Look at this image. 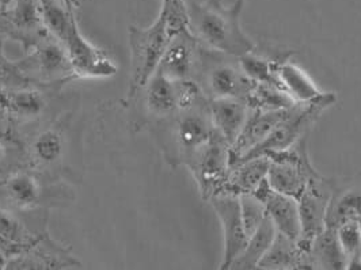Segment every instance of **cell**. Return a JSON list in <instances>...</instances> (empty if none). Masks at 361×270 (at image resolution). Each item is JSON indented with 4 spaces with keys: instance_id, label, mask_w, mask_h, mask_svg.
<instances>
[{
    "instance_id": "obj_12",
    "label": "cell",
    "mask_w": 361,
    "mask_h": 270,
    "mask_svg": "<svg viewBox=\"0 0 361 270\" xmlns=\"http://www.w3.org/2000/svg\"><path fill=\"white\" fill-rule=\"evenodd\" d=\"M330 196V178L318 174L310 180L303 195L298 198L300 216V236L298 239V245L305 252H307L312 240L326 228V215Z\"/></svg>"
},
{
    "instance_id": "obj_3",
    "label": "cell",
    "mask_w": 361,
    "mask_h": 270,
    "mask_svg": "<svg viewBox=\"0 0 361 270\" xmlns=\"http://www.w3.org/2000/svg\"><path fill=\"white\" fill-rule=\"evenodd\" d=\"M129 48H130V80L126 101H133L143 90L151 76L157 73L163 54L173 39L161 16L149 27L129 26Z\"/></svg>"
},
{
    "instance_id": "obj_34",
    "label": "cell",
    "mask_w": 361,
    "mask_h": 270,
    "mask_svg": "<svg viewBox=\"0 0 361 270\" xmlns=\"http://www.w3.org/2000/svg\"><path fill=\"white\" fill-rule=\"evenodd\" d=\"M240 209L246 233L250 236L267 217V211L264 202L254 195H242L239 196Z\"/></svg>"
},
{
    "instance_id": "obj_19",
    "label": "cell",
    "mask_w": 361,
    "mask_h": 270,
    "mask_svg": "<svg viewBox=\"0 0 361 270\" xmlns=\"http://www.w3.org/2000/svg\"><path fill=\"white\" fill-rule=\"evenodd\" d=\"M255 197L259 198L269 217L274 224L276 230L281 234L298 240L300 236V216H299V204L296 198L273 190L267 180L258 188L254 193Z\"/></svg>"
},
{
    "instance_id": "obj_4",
    "label": "cell",
    "mask_w": 361,
    "mask_h": 270,
    "mask_svg": "<svg viewBox=\"0 0 361 270\" xmlns=\"http://www.w3.org/2000/svg\"><path fill=\"white\" fill-rule=\"evenodd\" d=\"M196 83L208 99H245L255 82L243 71L239 59L202 45Z\"/></svg>"
},
{
    "instance_id": "obj_37",
    "label": "cell",
    "mask_w": 361,
    "mask_h": 270,
    "mask_svg": "<svg viewBox=\"0 0 361 270\" xmlns=\"http://www.w3.org/2000/svg\"><path fill=\"white\" fill-rule=\"evenodd\" d=\"M71 11H75L76 13V8H78V6H79V0H61Z\"/></svg>"
},
{
    "instance_id": "obj_6",
    "label": "cell",
    "mask_w": 361,
    "mask_h": 270,
    "mask_svg": "<svg viewBox=\"0 0 361 270\" xmlns=\"http://www.w3.org/2000/svg\"><path fill=\"white\" fill-rule=\"evenodd\" d=\"M336 101L337 95L334 92H324L322 95L310 102L292 105L287 110L286 116L281 118V121L271 130L268 139L242 161L255 158L271 151L287 149L298 143L300 139L307 137L310 130L318 123L326 110L336 104Z\"/></svg>"
},
{
    "instance_id": "obj_2",
    "label": "cell",
    "mask_w": 361,
    "mask_h": 270,
    "mask_svg": "<svg viewBox=\"0 0 361 270\" xmlns=\"http://www.w3.org/2000/svg\"><path fill=\"white\" fill-rule=\"evenodd\" d=\"M245 0H235L230 7L221 0H207L189 6L190 29L200 42L217 52L242 57L255 49L253 41L240 23Z\"/></svg>"
},
{
    "instance_id": "obj_27",
    "label": "cell",
    "mask_w": 361,
    "mask_h": 270,
    "mask_svg": "<svg viewBox=\"0 0 361 270\" xmlns=\"http://www.w3.org/2000/svg\"><path fill=\"white\" fill-rule=\"evenodd\" d=\"M7 25L13 27L19 37H33L37 41L48 35L44 27L39 0H17L7 10Z\"/></svg>"
},
{
    "instance_id": "obj_24",
    "label": "cell",
    "mask_w": 361,
    "mask_h": 270,
    "mask_svg": "<svg viewBox=\"0 0 361 270\" xmlns=\"http://www.w3.org/2000/svg\"><path fill=\"white\" fill-rule=\"evenodd\" d=\"M292 52L286 54L277 66V76L281 87L293 99L295 104L310 102L325 91L321 90L303 68L290 60Z\"/></svg>"
},
{
    "instance_id": "obj_28",
    "label": "cell",
    "mask_w": 361,
    "mask_h": 270,
    "mask_svg": "<svg viewBox=\"0 0 361 270\" xmlns=\"http://www.w3.org/2000/svg\"><path fill=\"white\" fill-rule=\"evenodd\" d=\"M277 234V230L271 219L267 216L253 234L249 236V240L245 249L234 259L228 269L250 270L257 269L259 261L271 247V242Z\"/></svg>"
},
{
    "instance_id": "obj_13",
    "label": "cell",
    "mask_w": 361,
    "mask_h": 270,
    "mask_svg": "<svg viewBox=\"0 0 361 270\" xmlns=\"http://www.w3.org/2000/svg\"><path fill=\"white\" fill-rule=\"evenodd\" d=\"M207 202H209L216 212L223 228L224 252L220 269H228L249 240V235L243 223L239 196L223 192L209 198Z\"/></svg>"
},
{
    "instance_id": "obj_38",
    "label": "cell",
    "mask_w": 361,
    "mask_h": 270,
    "mask_svg": "<svg viewBox=\"0 0 361 270\" xmlns=\"http://www.w3.org/2000/svg\"><path fill=\"white\" fill-rule=\"evenodd\" d=\"M17 0H0V6L3 10H7L13 3H16Z\"/></svg>"
},
{
    "instance_id": "obj_9",
    "label": "cell",
    "mask_w": 361,
    "mask_h": 270,
    "mask_svg": "<svg viewBox=\"0 0 361 270\" xmlns=\"http://www.w3.org/2000/svg\"><path fill=\"white\" fill-rule=\"evenodd\" d=\"M197 183L204 201L223 192L231 168V145L215 130L211 140L202 145L186 164Z\"/></svg>"
},
{
    "instance_id": "obj_22",
    "label": "cell",
    "mask_w": 361,
    "mask_h": 270,
    "mask_svg": "<svg viewBox=\"0 0 361 270\" xmlns=\"http://www.w3.org/2000/svg\"><path fill=\"white\" fill-rule=\"evenodd\" d=\"M42 234L32 230L18 214L0 205V254L8 259L19 255L29 250Z\"/></svg>"
},
{
    "instance_id": "obj_21",
    "label": "cell",
    "mask_w": 361,
    "mask_h": 270,
    "mask_svg": "<svg viewBox=\"0 0 361 270\" xmlns=\"http://www.w3.org/2000/svg\"><path fill=\"white\" fill-rule=\"evenodd\" d=\"M250 106L245 99L220 98L209 99V114L214 128L231 145L247 121Z\"/></svg>"
},
{
    "instance_id": "obj_18",
    "label": "cell",
    "mask_w": 361,
    "mask_h": 270,
    "mask_svg": "<svg viewBox=\"0 0 361 270\" xmlns=\"http://www.w3.org/2000/svg\"><path fill=\"white\" fill-rule=\"evenodd\" d=\"M287 110L288 108L281 110L250 109L246 124L231 145V166L249 157L255 148L262 145L286 116Z\"/></svg>"
},
{
    "instance_id": "obj_26",
    "label": "cell",
    "mask_w": 361,
    "mask_h": 270,
    "mask_svg": "<svg viewBox=\"0 0 361 270\" xmlns=\"http://www.w3.org/2000/svg\"><path fill=\"white\" fill-rule=\"evenodd\" d=\"M257 269H305V254L298 240L277 231L269 250L262 257Z\"/></svg>"
},
{
    "instance_id": "obj_36",
    "label": "cell",
    "mask_w": 361,
    "mask_h": 270,
    "mask_svg": "<svg viewBox=\"0 0 361 270\" xmlns=\"http://www.w3.org/2000/svg\"><path fill=\"white\" fill-rule=\"evenodd\" d=\"M13 143V140H0V178L7 176L10 170H7L8 164V145Z\"/></svg>"
},
{
    "instance_id": "obj_8",
    "label": "cell",
    "mask_w": 361,
    "mask_h": 270,
    "mask_svg": "<svg viewBox=\"0 0 361 270\" xmlns=\"http://www.w3.org/2000/svg\"><path fill=\"white\" fill-rule=\"evenodd\" d=\"M140 94H143L145 113L151 123L167 118L207 98L195 80H171L159 71L151 76Z\"/></svg>"
},
{
    "instance_id": "obj_35",
    "label": "cell",
    "mask_w": 361,
    "mask_h": 270,
    "mask_svg": "<svg viewBox=\"0 0 361 270\" xmlns=\"http://www.w3.org/2000/svg\"><path fill=\"white\" fill-rule=\"evenodd\" d=\"M16 124L0 102V140H13Z\"/></svg>"
},
{
    "instance_id": "obj_23",
    "label": "cell",
    "mask_w": 361,
    "mask_h": 270,
    "mask_svg": "<svg viewBox=\"0 0 361 270\" xmlns=\"http://www.w3.org/2000/svg\"><path fill=\"white\" fill-rule=\"evenodd\" d=\"M269 170V157L259 155L231 166L223 192L236 196L254 195L267 180ZM221 192V193H223Z\"/></svg>"
},
{
    "instance_id": "obj_7",
    "label": "cell",
    "mask_w": 361,
    "mask_h": 270,
    "mask_svg": "<svg viewBox=\"0 0 361 270\" xmlns=\"http://www.w3.org/2000/svg\"><path fill=\"white\" fill-rule=\"evenodd\" d=\"M269 157L268 182L271 189L298 198L303 195L310 180L319 173L314 168L308 157L307 137L281 151H271Z\"/></svg>"
},
{
    "instance_id": "obj_1",
    "label": "cell",
    "mask_w": 361,
    "mask_h": 270,
    "mask_svg": "<svg viewBox=\"0 0 361 270\" xmlns=\"http://www.w3.org/2000/svg\"><path fill=\"white\" fill-rule=\"evenodd\" d=\"M151 125L164 161L173 168L186 166L215 133L208 98Z\"/></svg>"
},
{
    "instance_id": "obj_29",
    "label": "cell",
    "mask_w": 361,
    "mask_h": 270,
    "mask_svg": "<svg viewBox=\"0 0 361 270\" xmlns=\"http://www.w3.org/2000/svg\"><path fill=\"white\" fill-rule=\"evenodd\" d=\"M42 23L47 32L66 42L76 20V13L71 11L61 0H39Z\"/></svg>"
},
{
    "instance_id": "obj_10",
    "label": "cell",
    "mask_w": 361,
    "mask_h": 270,
    "mask_svg": "<svg viewBox=\"0 0 361 270\" xmlns=\"http://www.w3.org/2000/svg\"><path fill=\"white\" fill-rule=\"evenodd\" d=\"M32 52L17 66L29 80L44 85L63 83L76 79L63 42L49 33L32 45Z\"/></svg>"
},
{
    "instance_id": "obj_14",
    "label": "cell",
    "mask_w": 361,
    "mask_h": 270,
    "mask_svg": "<svg viewBox=\"0 0 361 270\" xmlns=\"http://www.w3.org/2000/svg\"><path fill=\"white\" fill-rule=\"evenodd\" d=\"M75 78L102 79L116 75L118 68L108 54L97 48L80 33L78 22L64 42Z\"/></svg>"
},
{
    "instance_id": "obj_25",
    "label": "cell",
    "mask_w": 361,
    "mask_h": 270,
    "mask_svg": "<svg viewBox=\"0 0 361 270\" xmlns=\"http://www.w3.org/2000/svg\"><path fill=\"white\" fill-rule=\"evenodd\" d=\"M308 269H346V258L343 254L337 230L326 227L318 235L307 250Z\"/></svg>"
},
{
    "instance_id": "obj_31",
    "label": "cell",
    "mask_w": 361,
    "mask_h": 270,
    "mask_svg": "<svg viewBox=\"0 0 361 270\" xmlns=\"http://www.w3.org/2000/svg\"><path fill=\"white\" fill-rule=\"evenodd\" d=\"M246 102L250 109L258 110H281L295 105L293 99L280 86L269 83H255Z\"/></svg>"
},
{
    "instance_id": "obj_11",
    "label": "cell",
    "mask_w": 361,
    "mask_h": 270,
    "mask_svg": "<svg viewBox=\"0 0 361 270\" xmlns=\"http://www.w3.org/2000/svg\"><path fill=\"white\" fill-rule=\"evenodd\" d=\"M70 125L71 114L66 113L37 132L26 149L30 168L54 178V168L61 167L70 152Z\"/></svg>"
},
{
    "instance_id": "obj_20",
    "label": "cell",
    "mask_w": 361,
    "mask_h": 270,
    "mask_svg": "<svg viewBox=\"0 0 361 270\" xmlns=\"http://www.w3.org/2000/svg\"><path fill=\"white\" fill-rule=\"evenodd\" d=\"M0 102L16 125L36 121L48 108L47 94L30 85L0 91Z\"/></svg>"
},
{
    "instance_id": "obj_15",
    "label": "cell",
    "mask_w": 361,
    "mask_h": 270,
    "mask_svg": "<svg viewBox=\"0 0 361 270\" xmlns=\"http://www.w3.org/2000/svg\"><path fill=\"white\" fill-rule=\"evenodd\" d=\"M82 264L70 249L54 242L44 233L36 243L25 252L8 259L7 269H73Z\"/></svg>"
},
{
    "instance_id": "obj_17",
    "label": "cell",
    "mask_w": 361,
    "mask_h": 270,
    "mask_svg": "<svg viewBox=\"0 0 361 270\" xmlns=\"http://www.w3.org/2000/svg\"><path fill=\"white\" fill-rule=\"evenodd\" d=\"M331 196L327 207L326 227L338 228L348 221L361 220V171L350 177L330 178Z\"/></svg>"
},
{
    "instance_id": "obj_30",
    "label": "cell",
    "mask_w": 361,
    "mask_h": 270,
    "mask_svg": "<svg viewBox=\"0 0 361 270\" xmlns=\"http://www.w3.org/2000/svg\"><path fill=\"white\" fill-rule=\"evenodd\" d=\"M284 56L269 57V56L257 54L254 49L253 52L243 54L242 57H239V63H240L243 71L255 83H269V85L281 87V85L279 82V76H277V66H279V61Z\"/></svg>"
},
{
    "instance_id": "obj_39",
    "label": "cell",
    "mask_w": 361,
    "mask_h": 270,
    "mask_svg": "<svg viewBox=\"0 0 361 270\" xmlns=\"http://www.w3.org/2000/svg\"><path fill=\"white\" fill-rule=\"evenodd\" d=\"M3 11H4V10H3V8H1V6H0V16L3 14Z\"/></svg>"
},
{
    "instance_id": "obj_5",
    "label": "cell",
    "mask_w": 361,
    "mask_h": 270,
    "mask_svg": "<svg viewBox=\"0 0 361 270\" xmlns=\"http://www.w3.org/2000/svg\"><path fill=\"white\" fill-rule=\"evenodd\" d=\"M52 180L33 168H16L0 178V205L18 215L37 214L54 205L63 200L59 197L63 188Z\"/></svg>"
},
{
    "instance_id": "obj_32",
    "label": "cell",
    "mask_w": 361,
    "mask_h": 270,
    "mask_svg": "<svg viewBox=\"0 0 361 270\" xmlns=\"http://www.w3.org/2000/svg\"><path fill=\"white\" fill-rule=\"evenodd\" d=\"M337 230V236L341 245L346 269L361 270V224L360 221H348L341 224Z\"/></svg>"
},
{
    "instance_id": "obj_33",
    "label": "cell",
    "mask_w": 361,
    "mask_h": 270,
    "mask_svg": "<svg viewBox=\"0 0 361 270\" xmlns=\"http://www.w3.org/2000/svg\"><path fill=\"white\" fill-rule=\"evenodd\" d=\"M159 16L164 20L166 27L173 38L192 32L189 7L183 0H162Z\"/></svg>"
},
{
    "instance_id": "obj_16",
    "label": "cell",
    "mask_w": 361,
    "mask_h": 270,
    "mask_svg": "<svg viewBox=\"0 0 361 270\" xmlns=\"http://www.w3.org/2000/svg\"><path fill=\"white\" fill-rule=\"evenodd\" d=\"M202 44L192 32L174 37L163 54L157 71L171 80H195L199 73Z\"/></svg>"
},
{
    "instance_id": "obj_40",
    "label": "cell",
    "mask_w": 361,
    "mask_h": 270,
    "mask_svg": "<svg viewBox=\"0 0 361 270\" xmlns=\"http://www.w3.org/2000/svg\"><path fill=\"white\" fill-rule=\"evenodd\" d=\"M360 224H361V220H360ZM360 254H361V250H360Z\"/></svg>"
}]
</instances>
